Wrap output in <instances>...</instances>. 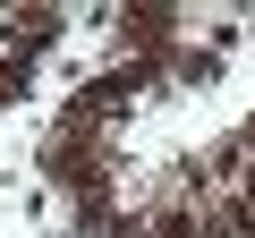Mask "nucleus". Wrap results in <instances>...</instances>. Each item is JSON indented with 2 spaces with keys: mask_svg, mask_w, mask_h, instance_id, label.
Returning <instances> with one entry per match:
<instances>
[{
  "mask_svg": "<svg viewBox=\"0 0 255 238\" xmlns=\"http://www.w3.org/2000/svg\"><path fill=\"white\" fill-rule=\"evenodd\" d=\"M119 145H85V136H43V153H34V170H43V187L51 196H68V204H85V196H119Z\"/></svg>",
  "mask_w": 255,
  "mask_h": 238,
  "instance_id": "f257e3e1",
  "label": "nucleus"
},
{
  "mask_svg": "<svg viewBox=\"0 0 255 238\" xmlns=\"http://www.w3.org/2000/svg\"><path fill=\"white\" fill-rule=\"evenodd\" d=\"M187 43L179 9H162V0H136V9H111V60H170Z\"/></svg>",
  "mask_w": 255,
  "mask_h": 238,
  "instance_id": "f03ea898",
  "label": "nucleus"
},
{
  "mask_svg": "<svg viewBox=\"0 0 255 238\" xmlns=\"http://www.w3.org/2000/svg\"><path fill=\"white\" fill-rule=\"evenodd\" d=\"M68 34V9H51V0H9L0 9V43H17V51H51Z\"/></svg>",
  "mask_w": 255,
  "mask_h": 238,
  "instance_id": "7ed1b4c3",
  "label": "nucleus"
},
{
  "mask_svg": "<svg viewBox=\"0 0 255 238\" xmlns=\"http://www.w3.org/2000/svg\"><path fill=\"white\" fill-rule=\"evenodd\" d=\"M68 221H77V238H153L145 213L119 204V196H85V204H68Z\"/></svg>",
  "mask_w": 255,
  "mask_h": 238,
  "instance_id": "20e7f679",
  "label": "nucleus"
},
{
  "mask_svg": "<svg viewBox=\"0 0 255 238\" xmlns=\"http://www.w3.org/2000/svg\"><path fill=\"white\" fill-rule=\"evenodd\" d=\"M170 85H187V94L221 85V51H213V43H179V51H170Z\"/></svg>",
  "mask_w": 255,
  "mask_h": 238,
  "instance_id": "39448f33",
  "label": "nucleus"
},
{
  "mask_svg": "<svg viewBox=\"0 0 255 238\" xmlns=\"http://www.w3.org/2000/svg\"><path fill=\"white\" fill-rule=\"evenodd\" d=\"M238 145H247V153H255V111H247V119H238Z\"/></svg>",
  "mask_w": 255,
  "mask_h": 238,
  "instance_id": "423d86ee",
  "label": "nucleus"
}]
</instances>
